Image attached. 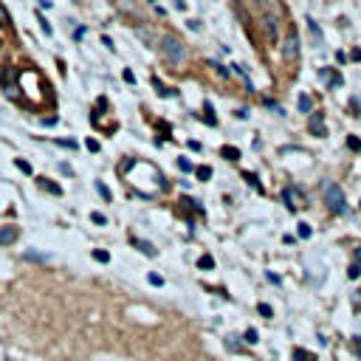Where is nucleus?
I'll use <instances>...</instances> for the list:
<instances>
[{
	"instance_id": "11",
	"label": "nucleus",
	"mask_w": 361,
	"mask_h": 361,
	"mask_svg": "<svg viewBox=\"0 0 361 361\" xmlns=\"http://www.w3.org/2000/svg\"><path fill=\"white\" fill-rule=\"evenodd\" d=\"M220 155L229 158V161H237V158H240V150H237V147H223V150H220Z\"/></svg>"
},
{
	"instance_id": "18",
	"label": "nucleus",
	"mask_w": 361,
	"mask_h": 361,
	"mask_svg": "<svg viewBox=\"0 0 361 361\" xmlns=\"http://www.w3.org/2000/svg\"><path fill=\"white\" fill-rule=\"evenodd\" d=\"M243 338H246L248 344H257V341H259V336H257V330H254V327H248L246 336H243Z\"/></svg>"
},
{
	"instance_id": "35",
	"label": "nucleus",
	"mask_w": 361,
	"mask_h": 361,
	"mask_svg": "<svg viewBox=\"0 0 361 361\" xmlns=\"http://www.w3.org/2000/svg\"><path fill=\"white\" fill-rule=\"evenodd\" d=\"M150 3H155V0H150Z\"/></svg>"
},
{
	"instance_id": "21",
	"label": "nucleus",
	"mask_w": 361,
	"mask_h": 361,
	"mask_svg": "<svg viewBox=\"0 0 361 361\" xmlns=\"http://www.w3.org/2000/svg\"><path fill=\"white\" fill-rule=\"evenodd\" d=\"M14 164H17V169H20V172H26V175H31V164H28V161H23V158H17Z\"/></svg>"
},
{
	"instance_id": "10",
	"label": "nucleus",
	"mask_w": 361,
	"mask_h": 361,
	"mask_svg": "<svg viewBox=\"0 0 361 361\" xmlns=\"http://www.w3.org/2000/svg\"><path fill=\"white\" fill-rule=\"evenodd\" d=\"M296 104H299V110H302V113H310V110H313V102H310V96H305V93L299 96V102H296Z\"/></svg>"
},
{
	"instance_id": "2",
	"label": "nucleus",
	"mask_w": 361,
	"mask_h": 361,
	"mask_svg": "<svg viewBox=\"0 0 361 361\" xmlns=\"http://www.w3.org/2000/svg\"><path fill=\"white\" fill-rule=\"evenodd\" d=\"M158 48H161V54L167 56L172 65H178V62H183V56H186V51H183V45H180L178 37H172V34H167V37H161V43H158Z\"/></svg>"
},
{
	"instance_id": "33",
	"label": "nucleus",
	"mask_w": 361,
	"mask_h": 361,
	"mask_svg": "<svg viewBox=\"0 0 361 361\" xmlns=\"http://www.w3.org/2000/svg\"><path fill=\"white\" fill-rule=\"evenodd\" d=\"M356 262H359V265H361V246L356 248Z\"/></svg>"
},
{
	"instance_id": "14",
	"label": "nucleus",
	"mask_w": 361,
	"mask_h": 361,
	"mask_svg": "<svg viewBox=\"0 0 361 361\" xmlns=\"http://www.w3.org/2000/svg\"><path fill=\"white\" fill-rule=\"evenodd\" d=\"M195 175H198V180H209L212 178V167H198L195 169Z\"/></svg>"
},
{
	"instance_id": "13",
	"label": "nucleus",
	"mask_w": 361,
	"mask_h": 361,
	"mask_svg": "<svg viewBox=\"0 0 361 361\" xmlns=\"http://www.w3.org/2000/svg\"><path fill=\"white\" fill-rule=\"evenodd\" d=\"M308 26H310V34H313V40H322V28H319V23L313 17H308Z\"/></svg>"
},
{
	"instance_id": "27",
	"label": "nucleus",
	"mask_w": 361,
	"mask_h": 361,
	"mask_svg": "<svg viewBox=\"0 0 361 361\" xmlns=\"http://www.w3.org/2000/svg\"><path fill=\"white\" fill-rule=\"evenodd\" d=\"M203 110H206V122H209V124H217V119L212 116V104H209V102L203 104Z\"/></svg>"
},
{
	"instance_id": "36",
	"label": "nucleus",
	"mask_w": 361,
	"mask_h": 361,
	"mask_svg": "<svg viewBox=\"0 0 361 361\" xmlns=\"http://www.w3.org/2000/svg\"><path fill=\"white\" fill-rule=\"evenodd\" d=\"M359 293H361V288H359Z\"/></svg>"
},
{
	"instance_id": "7",
	"label": "nucleus",
	"mask_w": 361,
	"mask_h": 361,
	"mask_svg": "<svg viewBox=\"0 0 361 361\" xmlns=\"http://www.w3.org/2000/svg\"><path fill=\"white\" fill-rule=\"evenodd\" d=\"M14 240H17V229H14V226H3V229H0V246H9Z\"/></svg>"
},
{
	"instance_id": "6",
	"label": "nucleus",
	"mask_w": 361,
	"mask_h": 361,
	"mask_svg": "<svg viewBox=\"0 0 361 361\" xmlns=\"http://www.w3.org/2000/svg\"><path fill=\"white\" fill-rule=\"evenodd\" d=\"M37 186H40V189H45V192H51V195H56V198L62 195V186H59V183H54V180H48V178H37Z\"/></svg>"
},
{
	"instance_id": "22",
	"label": "nucleus",
	"mask_w": 361,
	"mask_h": 361,
	"mask_svg": "<svg viewBox=\"0 0 361 361\" xmlns=\"http://www.w3.org/2000/svg\"><path fill=\"white\" fill-rule=\"evenodd\" d=\"M147 282H150V285H158V288H161V285H164V277H161V274H147Z\"/></svg>"
},
{
	"instance_id": "19",
	"label": "nucleus",
	"mask_w": 361,
	"mask_h": 361,
	"mask_svg": "<svg viewBox=\"0 0 361 361\" xmlns=\"http://www.w3.org/2000/svg\"><path fill=\"white\" fill-rule=\"evenodd\" d=\"M178 169H180V172H192L195 167H192V161H189V158H178Z\"/></svg>"
},
{
	"instance_id": "8",
	"label": "nucleus",
	"mask_w": 361,
	"mask_h": 361,
	"mask_svg": "<svg viewBox=\"0 0 361 361\" xmlns=\"http://www.w3.org/2000/svg\"><path fill=\"white\" fill-rule=\"evenodd\" d=\"M133 246L138 248L141 254H147V257H155V254H158L155 246H153V243H147V240H135V237H133Z\"/></svg>"
},
{
	"instance_id": "3",
	"label": "nucleus",
	"mask_w": 361,
	"mask_h": 361,
	"mask_svg": "<svg viewBox=\"0 0 361 361\" xmlns=\"http://www.w3.org/2000/svg\"><path fill=\"white\" fill-rule=\"evenodd\" d=\"M282 201H285V206H288L291 212H299V209L308 206V198H305V192L299 189V186H285V189H282Z\"/></svg>"
},
{
	"instance_id": "24",
	"label": "nucleus",
	"mask_w": 361,
	"mask_h": 361,
	"mask_svg": "<svg viewBox=\"0 0 361 361\" xmlns=\"http://www.w3.org/2000/svg\"><path fill=\"white\" fill-rule=\"evenodd\" d=\"M90 220H93L96 226H104V223H107V217H104L102 212H93V214H90Z\"/></svg>"
},
{
	"instance_id": "23",
	"label": "nucleus",
	"mask_w": 361,
	"mask_h": 361,
	"mask_svg": "<svg viewBox=\"0 0 361 361\" xmlns=\"http://www.w3.org/2000/svg\"><path fill=\"white\" fill-rule=\"evenodd\" d=\"M198 265H201V268H214V257H209V254H206V257L198 259Z\"/></svg>"
},
{
	"instance_id": "4",
	"label": "nucleus",
	"mask_w": 361,
	"mask_h": 361,
	"mask_svg": "<svg viewBox=\"0 0 361 361\" xmlns=\"http://www.w3.org/2000/svg\"><path fill=\"white\" fill-rule=\"evenodd\" d=\"M282 56H285L288 62H293V59L299 56V40H296V34H288V37H285V43H282Z\"/></svg>"
},
{
	"instance_id": "12",
	"label": "nucleus",
	"mask_w": 361,
	"mask_h": 361,
	"mask_svg": "<svg viewBox=\"0 0 361 361\" xmlns=\"http://www.w3.org/2000/svg\"><path fill=\"white\" fill-rule=\"evenodd\" d=\"M0 28H11V14L3 9V3H0Z\"/></svg>"
},
{
	"instance_id": "31",
	"label": "nucleus",
	"mask_w": 361,
	"mask_h": 361,
	"mask_svg": "<svg viewBox=\"0 0 361 361\" xmlns=\"http://www.w3.org/2000/svg\"><path fill=\"white\" fill-rule=\"evenodd\" d=\"M122 79H124V82H130V85H133V82H135V74H133V71H130V68H124Z\"/></svg>"
},
{
	"instance_id": "29",
	"label": "nucleus",
	"mask_w": 361,
	"mask_h": 361,
	"mask_svg": "<svg viewBox=\"0 0 361 361\" xmlns=\"http://www.w3.org/2000/svg\"><path fill=\"white\" fill-rule=\"evenodd\" d=\"M310 234H313V229L308 223H299V237H310Z\"/></svg>"
},
{
	"instance_id": "16",
	"label": "nucleus",
	"mask_w": 361,
	"mask_h": 361,
	"mask_svg": "<svg viewBox=\"0 0 361 361\" xmlns=\"http://www.w3.org/2000/svg\"><path fill=\"white\" fill-rule=\"evenodd\" d=\"M96 192H99V195L104 198V201H110V198H113V195H110V189H107V186H104L102 180H96Z\"/></svg>"
},
{
	"instance_id": "30",
	"label": "nucleus",
	"mask_w": 361,
	"mask_h": 361,
	"mask_svg": "<svg viewBox=\"0 0 361 361\" xmlns=\"http://www.w3.org/2000/svg\"><path fill=\"white\" fill-rule=\"evenodd\" d=\"M85 147H88L90 153H99V141H96V138H88V141H85Z\"/></svg>"
},
{
	"instance_id": "32",
	"label": "nucleus",
	"mask_w": 361,
	"mask_h": 361,
	"mask_svg": "<svg viewBox=\"0 0 361 361\" xmlns=\"http://www.w3.org/2000/svg\"><path fill=\"white\" fill-rule=\"evenodd\" d=\"M347 144H350V150H361V141H359V138H356V135H353V138H350Z\"/></svg>"
},
{
	"instance_id": "25",
	"label": "nucleus",
	"mask_w": 361,
	"mask_h": 361,
	"mask_svg": "<svg viewBox=\"0 0 361 361\" xmlns=\"http://www.w3.org/2000/svg\"><path fill=\"white\" fill-rule=\"evenodd\" d=\"M93 259H99V262H107V259H110V254H107V251H102V248H96V251H93Z\"/></svg>"
},
{
	"instance_id": "5",
	"label": "nucleus",
	"mask_w": 361,
	"mask_h": 361,
	"mask_svg": "<svg viewBox=\"0 0 361 361\" xmlns=\"http://www.w3.org/2000/svg\"><path fill=\"white\" fill-rule=\"evenodd\" d=\"M310 133H316V135H327V130H325V119H322V113H316V116H310Z\"/></svg>"
},
{
	"instance_id": "17",
	"label": "nucleus",
	"mask_w": 361,
	"mask_h": 361,
	"mask_svg": "<svg viewBox=\"0 0 361 361\" xmlns=\"http://www.w3.org/2000/svg\"><path fill=\"white\" fill-rule=\"evenodd\" d=\"M347 277H350V280H359V277H361V265H359V262H353V265L347 268Z\"/></svg>"
},
{
	"instance_id": "28",
	"label": "nucleus",
	"mask_w": 361,
	"mask_h": 361,
	"mask_svg": "<svg viewBox=\"0 0 361 361\" xmlns=\"http://www.w3.org/2000/svg\"><path fill=\"white\" fill-rule=\"evenodd\" d=\"M153 85H155V90H158V93H161V96H169V93H172V90H167V88H164V85H161V82H158V77L153 79Z\"/></svg>"
},
{
	"instance_id": "20",
	"label": "nucleus",
	"mask_w": 361,
	"mask_h": 361,
	"mask_svg": "<svg viewBox=\"0 0 361 361\" xmlns=\"http://www.w3.org/2000/svg\"><path fill=\"white\" fill-rule=\"evenodd\" d=\"M257 310H259V316H265V319H271V316H274L271 305H265V302H259V305H257Z\"/></svg>"
},
{
	"instance_id": "1",
	"label": "nucleus",
	"mask_w": 361,
	"mask_h": 361,
	"mask_svg": "<svg viewBox=\"0 0 361 361\" xmlns=\"http://www.w3.org/2000/svg\"><path fill=\"white\" fill-rule=\"evenodd\" d=\"M322 198H325V203L330 206V212H347V206H344V192H341L338 183L322 180Z\"/></svg>"
},
{
	"instance_id": "9",
	"label": "nucleus",
	"mask_w": 361,
	"mask_h": 361,
	"mask_svg": "<svg viewBox=\"0 0 361 361\" xmlns=\"http://www.w3.org/2000/svg\"><path fill=\"white\" fill-rule=\"evenodd\" d=\"M293 361H316V356L302 347H293Z\"/></svg>"
},
{
	"instance_id": "15",
	"label": "nucleus",
	"mask_w": 361,
	"mask_h": 361,
	"mask_svg": "<svg viewBox=\"0 0 361 361\" xmlns=\"http://www.w3.org/2000/svg\"><path fill=\"white\" fill-rule=\"evenodd\" d=\"M23 257L28 259V262H45V259H48V257H45V254H37V251H26Z\"/></svg>"
},
{
	"instance_id": "26",
	"label": "nucleus",
	"mask_w": 361,
	"mask_h": 361,
	"mask_svg": "<svg viewBox=\"0 0 361 361\" xmlns=\"http://www.w3.org/2000/svg\"><path fill=\"white\" fill-rule=\"evenodd\" d=\"M40 28H43V34H48V37L54 34V28H51V23L45 20V17H40Z\"/></svg>"
},
{
	"instance_id": "34",
	"label": "nucleus",
	"mask_w": 361,
	"mask_h": 361,
	"mask_svg": "<svg viewBox=\"0 0 361 361\" xmlns=\"http://www.w3.org/2000/svg\"><path fill=\"white\" fill-rule=\"evenodd\" d=\"M359 353H361V344H359Z\"/></svg>"
}]
</instances>
